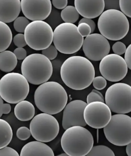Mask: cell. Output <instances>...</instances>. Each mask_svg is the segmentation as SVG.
<instances>
[{"instance_id": "f546056e", "label": "cell", "mask_w": 131, "mask_h": 156, "mask_svg": "<svg viewBox=\"0 0 131 156\" xmlns=\"http://www.w3.org/2000/svg\"><path fill=\"white\" fill-rule=\"evenodd\" d=\"M30 136L31 133L30 129L25 126H22L18 128L16 131L17 137L21 140H26L28 139Z\"/></svg>"}, {"instance_id": "d6986e66", "label": "cell", "mask_w": 131, "mask_h": 156, "mask_svg": "<svg viewBox=\"0 0 131 156\" xmlns=\"http://www.w3.org/2000/svg\"><path fill=\"white\" fill-rule=\"evenodd\" d=\"M19 156H55V154L52 149L45 143L34 141L24 145Z\"/></svg>"}, {"instance_id": "83f0119b", "label": "cell", "mask_w": 131, "mask_h": 156, "mask_svg": "<svg viewBox=\"0 0 131 156\" xmlns=\"http://www.w3.org/2000/svg\"><path fill=\"white\" fill-rule=\"evenodd\" d=\"M119 7L121 12L126 17H131V0H120L119 1Z\"/></svg>"}, {"instance_id": "484cf974", "label": "cell", "mask_w": 131, "mask_h": 156, "mask_svg": "<svg viewBox=\"0 0 131 156\" xmlns=\"http://www.w3.org/2000/svg\"><path fill=\"white\" fill-rule=\"evenodd\" d=\"M29 23V20L25 16H18L14 21V28L16 32L21 34L24 32Z\"/></svg>"}, {"instance_id": "9a60e30c", "label": "cell", "mask_w": 131, "mask_h": 156, "mask_svg": "<svg viewBox=\"0 0 131 156\" xmlns=\"http://www.w3.org/2000/svg\"><path fill=\"white\" fill-rule=\"evenodd\" d=\"M21 9L25 17L28 20L44 21L51 14V0H22Z\"/></svg>"}, {"instance_id": "6da1fadb", "label": "cell", "mask_w": 131, "mask_h": 156, "mask_svg": "<svg viewBox=\"0 0 131 156\" xmlns=\"http://www.w3.org/2000/svg\"><path fill=\"white\" fill-rule=\"evenodd\" d=\"M60 76L68 87L83 90L92 84L95 77L94 67L87 58L73 56L67 58L62 65Z\"/></svg>"}, {"instance_id": "d590c367", "label": "cell", "mask_w": 131, "mask_h": 156, "mask_svg": "<svg viewBox=\"0 0 131 156\" xmlns=\"http://www.w3.org/2000/svg\"><path fill=\"white\" fill-rule=\"evenodd\" d=\"M105 8L108 9L119 10V1L117 0H104Z\"/></svg>"}, {"instance_id": "2e32d148", "label": "cell", "mask_w": 131, "mask_h": 156, "mask_svg": "<svg viewBox=\"0 0 131 156\" xmlns=\"http://www.w3.org/2000/svg\"><path fill=\"white\" fill-rule=\"evenodd\" d=\"M87 104L81 100H74L67 104L63 109L62 126L65 130L73 126L85 127L84 110Z\"/></svg>"}, {"instance_id": "5bb4252c", "label": "cell", "mask_w": 131, "mask_h": 156, "mask_svg": "<svg viewBox=\"0 0 131 156\" xmlns=\"http://www.w3.org/2000/svg\"><path fill=\"white\" fill-rule=\"evenodd\" d=\"M84 53L88 60L100 61L110 51L108 41L99 34H92L86 37L82 44Z\"/></svg>"}, {"instance_id": "f1b7e54d", "label": "cell", "mask_w": 131, "mask_h": 156, "mask_svg": "<svg viewBox=\"0 0 131 156\" xmlns=\"http://www.w3.org/2000/svg\"><path fill=\"white\" fill-rule=\"evenodd\" d=\"M58 54V50L54 45H50L48 48L42 50V55H43L49 60H54L57 57Z\"/></svg>"}, {"instance_id": "4316f807", "label": "cell", "mask_w": 131, "mask_h": 156, "mask_svg": "<svg viewBox=\"0 0 131 156\" xmlns=\"http://www.w3.org/2000/svg\"><path fill=\"white\" fill-rule=\"evenodd\" d=\"M93 102H104V98L102 94L97 90H93L87 95V104Z\"/></svg>"}, {"instance_id": "603a6c76", "label": "cell", "mask_w": 131, "mask_h": 156, "mask_svg": "<svg viewBox=\"0 0 131 156\" xmlns=\"http://www.w3.org/2000/svg\"><path fill=\"white\" fill-rule=\"evenodd\" d=\"M12 41V33L6 23L0 22V53L6 50Z\"/></svg>"}, {"instance_id": "ee69618b", "label": "cell", "mask_w": 131, "mask_h": 156, "mask_svg": "<svg viewBox=\"0 0 131 156\" xmlns=\"http://www.w3.org/2000/svg\"><path fill=\"white\" fill-rule=\"evenodd\" d=\"M69 156V155H67V154H66L65 153H62V154H59V155H58V156Z\"/></svg>"}, {"instance_id": "7c38bea8", "label": "cell", "mask_w": 131, "mask_h": 156, "mask_svg": "<svg viewBox=\"0 0 131 156\" xmlns=\"http://www.w3.org/2000/svg\"><path fill=\"white\" fill-rule=\"evenodd\" d=\"M100 71L102 77L111 82H118L124 79L128 73V67L121 56L108 54L100 63Z\"/></svg>"}, {"instance_id": "b9f144b4", "label": "cell", "mask_w": 131, "mask_h": 156, "mask_svg": "<svg viewBox=\"0 0 131 156\" xmlns=\"http://www.w3.org/2000/svg\"><path fill=\"white\" fill-rule=\"evenodd\" d=\"M4 114V102L3 99L0 97V118Z\"/></svg>"}, {"instance_id": "d6a6232c", "label": "cell", "mask_w": 131, "mask_h": 156, "mask_svg": "<svg viewBox=\"0 0 131 156\" xmlns=\"http://www.w3.org/2000/svg\"><path fill=\"white\" fill-rule=\"evenodd\" d=\"M12 41L15 45L19 48H23L27 45L25 40L24 35L22 34H18L16 35L12 38Z\"/></svg>"}, {"instance_id": "ba28073f", "label": "cell", "mask_w": 131, "mask_h": 156, "mask_svg": "<svg viewBox=\"0 0 131 156\" xmlns=\"http://www.w3.org/2000/svg\"><path fill=\"white\" fill-rule=\"evenodd\" d=\"M106 139L118 146H125L131 142V118L126 114L111 116L108 123L104 128Z\"/></svg>"}, {"instance_id": "60d3db41", "label": "cell", "mask_w": 131, "mask_h": 156, "mask_svg": "<svg viewBox=\"0 0 131 156\" xmlns=\"http://www.w3.org/2000/svg\"><path fill=\"white\" fill-rule=\"evenodd\" d=\"M11 111V105L8 103L4 104V114H8Z\"/></svg>"}, {"instance_id": "e0dca14e", "label": "cell", "mask_w": 131, "mask_h": 156, "mask_svg": "<svg viewBox=\"0 0 131 156\" xmlns=\"http://www.w3.org/2000/svg\"><path fill=\"white\" fill-rule=\"evenodd\" d=\"M74 5L79 15L91 20L100 16L105 9L104 0H75Z\"/></svg>"}, {"instance_id": "74e56055", "label": "cell", "mask_w": 131, "mask_h": 156, "mask_svg": "<svg viewBox=\"0 0 131 156\" xmlns=\"http://www.w3.org/2000/svg\"><path fill=\"white\" fill-rule=\"evenodd\" d=\"M53 5L58 9H63L67 6V0H52Z\"/></svg>"}, {"instance_id": "836d02e7", "label": "cell", "mask_w": 131, "mask_h": 156, "mask_svg": "<svg viewBox=\"0 0 131 156\" xmlns=\"http://www.w3.org/2000/svg\"><path fill=\"white\" fill-rule=\"evenodd\" d=\"M77 29L80 34V35L82 36V37H87V36L90 35L91 33V30L90 26L87 23H79Z\"/></svg>"}, {"instance_id": "277c9868", "label": "cell", "mask_w": 131, "mask_h": 156, "mask_svg": "<svg viewBox=\"0 0 131 156\" xmlns=\"http://www.w3.org/2000/svg\"><path fill=\"white\" fill-rule=\"evenodd\" d=\"M98 28L107 40L119 41L128 34L129 23L127 17L119 10H105L98 20Z\"/></svg>"}, {"instance_id": "7a4b0ae2", "label": "cell", "mask_w": 131, "mask_h": 156, "mask_svg": "<svg viewBox=\"0 0 131 156\" xmlns=\"http://www.w3.org/2000/svg\"><path fill=\"white\" fill-rule=\"evenodd\" d=\"M34 100L41 111L53 115L64 109L67 103L68 95L61 84L56 81H47L37 88Z\"/></svg>"}, {"instance_id": "8fae6325", "label": "cell", "mask_w": 131, "mask_h": 156, "mask_svg": "<svg viewBox=\"0 0 131 156\" xmlns=\"http://www.w3.org/2000/svg\"><path fill=\"white\" fill-rule=\"evenodd\" d=\"M30 131L37 141L42 143L54 140L59 132V124L51 115L42 113L34 116L30 123Z\"/></svg>"}, {"instance_id": "ab89813d", "label": "cell", "mask_w": 131, "mask_h": 156, "mask_svg": "<svg viewBox=\"0 0 131 156\" xmlns=\"http://www.w3.org/2000/svg\"><path fill=\"white\" fill-rule=\"evenodd\" d=\"M81 23H87L90 26V27L91 28V32H93L94 31L95 29V23L94 21L91 19H88V18H83L80 20L79 24Z\"/></svg>"}, {"instance_id": "30bf717a", "label": "cell", "mask_w": 131, "mask_h": 156, "mask_svg": "<svg viewBox=\"0 0 131 156\" xmlns=\"http://www.w3.org/2000/svg\"><path fill=\"white\" fill-rule=\"evenodd\" d=\"M27 44L35 50H43L51 45L53 31L49 23L44 21L30 22L24 31Z\"/></svg>"}, {"instance_id": "8992f818", "label": "cell", "mask_w": 131, "mask_h": 156, "mask_svg": "<svg viewBox=\"0 0 131 156\" xmlns=\"http://www.w3.org/2000/svg\"><path fill=\"white\" fill-rule=\"evenodd\" d=\"M29 92V83L18 73H9L0 80V97L9 104L25 100Z\"/></svg>"}, {"instance_id": "7402d4cb", "label": "cell", "mask_w": 131, "mask_h": 156, "mask_svg": "<svg viewBox=\"0 0 131 156\" xmlns=\"http://www.w3.org/2000/svg\"><path fill=\"white\" fill-rule=\"evenodd\" d=\"M13 136L12 129L7 121L0 119V149L7 147Z\"/></svg>"}, {"instance_id": "9c48e42d", "label": "cell", "mask_w": 131, "mask_h": 156, "mask_svg": "<svg viewBox=\"0 0 131 156\" xmlns=\"http://www.w3.org/2000/svg\"><path fill=\"white\" fill-rule=\"evenodd\" d=\"M104 101L111 112L117 114L131 112V86L122 83L111 85L106 91Z\"/></svg>"}, {"instance_id": "ac0fdd59", "label": "cell", "mask_w": 131, "mask_h": 156, "mask_svg": "<svg viewBox=\"0 0 131 156\" xmlns=\"http://www.w3.org/2000/svg\"><path fill=\"white\" fill-rule=\"evenodd\" d=\"M20 0H0V22L14 21L21 12Z\"/></svg>"}, {"instance_id": "4fadbf2b", "label": "cell", "mask_w": 131, "mask_h": 156, "mask_svg": "<svg viewBox=\"0 0 131 156\" xmlns=\"http://www.w3.org/2000/svg\"><path fill=\"white\" fill-rule=\"evenodd\" d=\"M84 119L89 126L94 129L104 128L109 122L111 112L102 102H93L86 105L84 110Z\"/></svg>"}, {"instance_id": "1f68e13d", "label": "cell", "mask_w": 131, "mask_h": 156, "mask_svg": "<svg viewBox=\"0 0 131 156\" xmlns=\"http://www.w3.org/2000/svg\"><path fill=\"white\" fill-rule=\"evenodd\" d=\"M112 50L114 54L118 56H121L125 53L126 48L124 43L121 42H117L112 45Z\"/></svg>"}, {"instance_id": "e575fe53", "label": "cell", "mask_w": 131, "mask_h": 156, "mask_svg": "<svg viewBox=\"0 0 131 156\" xmlns=\"http://www.w3.org/2000/svg\"><path fill=\"white\" fill-rule=\"evenodd\" d=\"M0 156H19L18 153L9 147H5L0 149Z\"/></svg>"}, {"instance_id": "d4e9b609", "label": "cell", "mask_w": 131, "mask_h": 156, "mask_svg": "<svg viewBox=\"0 0 131 156\" xmlns=\"http://www.w3.org/2000/svg\"><path fill=\"white\" fill-rule=\"evenodd\" d=\"M86 156H115L108 147L104 145L93 146Z\"/></svg>"}, {"instance_id": "3957f363", "label": "cell", "mask_w": 131, "mask_h": 156, "mask_svg": "<svg viewBox=\"0 0 131 156\" xmlns=\"http://www.w3.org/2000/svg\"><path fill=\"white\" fill-rule=\"evenodd\" d=\"M93 145L91 133L82 126L67 129L61 138L62 149L69 156H86Z\"/></svg>"}, {"instance_id": "ffe728a7", "label": "cell", "mask_w": 131, "mask_h": 156, "mask_svg": "<svg viewBox=\"0 0 131 156\" xmlns=\"http://www.w3.org/2000/svg\"><path fill=\"white\" fill-rule=\"evenodd\" d=\"M14 114L19 121H29L34 117L35 108L31 102L23 100L16 104L14 108Z\"/></svg>"}, {"instance_id": "cb8c5ba5", "label": "cell", "mask_w": 131, "mask_h": 156, "mask_svg": "<svg viewBox=\"0 0 131 156\" xmlns=\"http://www.w3.org/2000/svg\"><path fill=\"white\" fill-rule=\"evenodd\" d=\"M80 15L74 7L67 6L61 12V17L65 23L74 24L79 18Z\"/></svg>"}, {"instance_id": "8d00e7d4", "label": "cell", "mask_w": 131, "mask_h": 156, "mask_svg": "<svg viewBox=\"0 0 131 156\" xmlns=\"http://www.w3.org/2000/svg\"><path fill=\"white\" fill-rule=\"evenodd\" d=\"M14 54L16 57L17 60H24L27 56V53L26 50L23 48H16L14 51Z\"/></svg>"}, {"instance_id": "5b68a950", "label": "cell", "mask_w": 131, "mask_h": 156, "mask_svg": "<svg viewBox=\"0 0 131 156\" xmlns=\"http://www.w3.org/2000/svg\"><path fill=\"white\" fill-rule=\"evenodd\" d=\"M21 72L28 83L34 85H41L51 77L53 74L52 63L42 54H31L23 60Z\"/></svg>"}, {"instance_id": "f35d334b", "label": "cell", "mask_w": 131, "mask_h": 156, "mask_svg": "<svg viewBox=\"0 0 131 156\" xmlns=\"http://www.w3.org/2000/svg\"><path fill=\"white\" fill-rule=\"evenodd\" d=\"M124 60L127 65L128 69H131V45L129 44L125 52Z\"/></svg>"}, {"instance_id": "7bdbcfd3", "label": "cell", "mask_w": 131, "mask_h": 156, "mask_svg": "<svg viewBox=\"0 0 131 156\" xmlns=\"http://www.w3.org/2000/svg\"><path fill=\"white\" fill-rule=\"evenodd\" d=\"M126 153L128 156H131V144L129 143L126 145Z\"/></svg>"}, {"instance_id": "44dd1931", "label": "cell", "mask_w": 131, "mask_h": 156, "mask_svg": "<svg viewBox=\"0 0 131 156\" xmlns=\"http://www.w3.org/2000/svg\"><path fill=\"white\" fill-rule=\"evenodd\" d=\"M18 60L13 52L5 50L0 53V70L9 73L16 67Z\"/></svg>"}, {"instance_id": "4dcf8cb0", "label": "cell", "mask_w": 131, "mask_h": 156, "mask_svg": "<svg viewBox=\"0 0 131 156\" xmlns=\"http://www.w3.org/2000/svg\"><path fill=\"white\" fill-rule=\"evenodd\" d=\"M93 85L97 90H102L107 86V80L102 76L95 77L93 80Z\"/></svg>"}, {"instance_id": "52a82bcc", "label": "cell", "mask_w": 131, "mask_h": 156, "mask_svg": "<svg viewBox=\"0 0 131 156\" xmlns=\"http://www.w3.org/2000/svg\"><path fill=\"white\" fill-rule=\"evenodd\" d=\"M84 37L80 35L77 27L72 23H62L53 31L54 46L60 53L71 55L82 47Z\"/></svg>"}]
</instances>
